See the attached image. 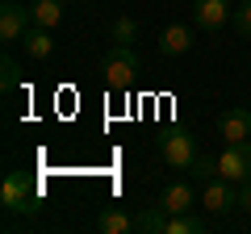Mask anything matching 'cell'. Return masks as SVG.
<instances>
[{
	"mask_svg": "<svg viewBox=\"0 0 251 234\" xmlns=\"http://www.w3.org/2000/svg\"><path fill=\"white\" fill-rule=\"evenodd\" d=\"M100 71H105V84H109L113 92H126L130 84L138 80L143 63H138L134 46H126V42H113V46H109V54L100 59Z\"/></svg>",
	"mask_w": 251,
	"mask_h": 234,
	"instance_id": "obj_1",
	"label": "cell"
},
{
	"mask_svg": "<svg viewBox=\"0 0 251 234\" xmlns=\"http://www.w3.org/2000/svg\"><path fill=\"white\" fill-rule=\"evenodd\" d=\"M0 205L9 213H34L38 209V184L29 180L25 171H9L0 184Z\"/></svg>",
	"mask_w": 251,
	"mask_h": 234,
	"instance_id": "obj_2",
	"label": "cell"
},
{
	"mask_svg": "<svg viewBox=\"0 0 251 234\" xmlns=\"http://www.w3.org/2000/svg\"><path fill=\"white\" fill-rule=\"evenodd\" d=\"M197 155H201L197 142H193V134H184V130H168V134L159 138V159L168 163L172 171H188Z\"/></svg>",
	"mask_w": 251,
	"mask_h": 234,
	"instance_id": "obj_3",
	"label": "cell"
},
{
	"mask_svg": "<svg viewBox=\"0 0 251 234\" xmlns=\"http://www.w3.org/2000/svg\"><path fill=\"white\" fill-rule=\"evenodd\" d=\"M218 171L230 184H247L251 180V138L247 142H226V151L218 155Z\"/></svg>",
	"mask_w": 251,
	"mask_h": 234,
	"instance_id": "obj_4",
	"label": "cell"
},
{
	"mask_svg": "<svg viewBox=\"0 0 251 234\" xmlns=\"http://www.w3.org/2000/svg\"><path fill=\"white\" fill-rule=\"evenodd\" d=\"M34 25V13L25 9V4H17V0H4L0 4V42L4 46H13V42H21V34Z\"/></svg>",
	"mask_w": 251,
	"mask_h": 234,
	"instance_id": "obj_5",
	"label": "cell"
},
{
	"mask_svg": "<svg viewBox=\"0 0 251 234\" xmlns=\"http://www.w3.org/2000/svg\"><path fill=\"white\" fill-rule=\"evenodd\" d=\"M201 205H205L209 213H230V209L239 205V192L230 188L226 176H214V180L205 184V192H201Z\"/></svg>",
	"mask_w": 251,
	"mask_h": 234,
	"instance_id": "obj_6",
	"label": "cell"
},
{
	"mask_svg": "<svg viewBox=\"0 0 251 234\" xmlns=\"http://www.w3.org/2000/svg\"><path fill=\"white\" fill-rule=\"evenodd\" d=\"M226 17H230L226 0H193V21H197V29H205V34H218V29L226 25Z\"/></svg>",
	"mask_w": 251,
	"mask_h": 234,
	"instance_id": "obj_7",
	"label": "cell"
},
{
	"mask_svg": "<svg viewBox=\"0 0 251 234\" xmlns=\"http://www.w3.org/2000/svg\"><path fill=\"white\" fill-rule=\"evenodd\" d=\"M218 134L226 142H247L251 138V109H226L218 117Z\"/></svg>",
	"mask_w": 251,
	"mask_h": 234,
	"instance_id": "obj_8",
	"label": "cell"
},
{
	"mask_svg": "<svg viewBox=\"0 0 251 234\" xmlns=\"http://www.w3.org/2000/svg\"><path fill=\"white\" fill-rule=\"evenodd\" d=\"M159 205L168 209V213H188V209L197 205V192H193V184H184V180H172L168 188L159 192Z\"/></svg>",
	"mask_w": 251,
	"mask_h": 234,
	"instance_id": "obj_9",
	"label": "cell"
},
{
	"mask_svg": "<svg viewBox=\"0 0 251 234\" xmlns=\"http://www.w3.org/2000/svg\"><path fill=\"white\" fill-rule=\"evenodd\" d=\"M155 42H159V54H172V59H176V54L193 50V29H188V25H180V21H172V25L163 29V34L155 38Z\"/></svg>",
	"mask_w": 251,
	"mask_h": 234,
	"instance_id": "obj_10",
	"label": "cell"
},
{
	"mask_svg": "<svg viewBox=\"0 0 251 234\" xmlns=\"http://www.w3.org/2000/svg\"><path fill=\"white\" fill-rule=\"evenodd\" d=\"M21 42H25L29 59H50V50H54V38H50V29H46V25H29L25 34H21Z\"/></svg>",
	"mask_w": 251,
	"mask_h": 234,
	"instance_id": "obj_11",
	"label": "cell"
},
{
	"mask_svg": "<svg viewBox=\"0 0 251 234\" xmlns=\"http://www.w3.org/2000/svg\"><path fill=\"white\" fill-rule=\"evenodd\" d=\"M168 222H172V213L163 205H147L143 213L134 217V230H143V234H168Z\"/></svg>",
	"mask_w": 251,
	"mask_h": 234,
	"instance_id": "obj_12",
	"label": "cell"
},
{
	"mask_svg": "<svg viewBox=\"0 0 251 234\" xmlns=\"http://www.w3.org/2000/svg\"><path fill=\"white\" fill-rule=\"evenodd\" d=\"M134 230V217L122 213V209H100L97 213V234H130Z\"/></svg>",
	"mask_w": 251,
	"mask_h": 234,
	"instance_id": "obj_13",
	"label": "cell"
},
{
	"mask_svg": "<svg viewBox=\"0 0 251 234\" xmlns=\"http://www.w3.org/2000/svg\"><path fill=\"white\" fill-rule=\"evenodd\" d=\"M29 13H34V25H46V29H54L63 21V4L59 0H34Z\"/></svg>",
	"mask_w": 251,
	"mask_h": 234,
	"instance_id": "obj_14",
	"label": "cell"
},
{
	"mask_svg": "<svg viewBox=\"0 0 251 234\" xmlns=\"http://www.w3.org/2000/svg\"><path fill=\"white\" fill-rule=\"evenodd\" d=\"M205 230V217H197L193 209L188 213H172V222H168V234H201Z\"/></svg>",
	"mask_w": 251,
	"mask_h": 234,
	"instance_id": "obj_15",
	"label": "cell"
},
{
	"mask_svg": "<svg viewBox=\"0 0 251 234\" xmlns=\"http://www.w3.org/2000/svg\"><path fill=\"white\" fill-rule=\"evenodd\" d=\"M188 171H193V184H209L214 176H222V171H218V159H209V155H197Z\"/></svg>",
	"mask_w": 251,
	"mask_h": 234,
	"instance_id": "obj_16",
	"label": "cell"
},
{
	"mask_svg": "<svg viewBox=\"0 0 251 234\" xmlns=\"http://www.w3.org/2000/svg\"><path fill=\"white\" fill-rule=\"evenodd\" d=\"M109 38H113V42L134 46V38H138V21H134V17H117V21H113V29H109Z\"/></svg>",
	"mask_w": 251,
	"mask_h": 234,
	"instance_id": "obj_17",
	"label": "cell"
},
{
	"mask_svg": "<svg viewBox=\"0 0 251 234\" xmlns=\"http://www.w3.org/2000/svg\"><path fill=\"white\" fill-rule=\"evenodd\" d=\"M17 84H21V63L4 54V63H0V88H4V92H13Z\"/></svg>",
	"mask_w": 251,
	"mask_h": 234,
	"instance_id": "obj_18",
	"label": "cell"
},
{
	"mask_svg": "<svg viewBox=\"0 0 251 234\" xmlns=\"http://www.w3.org/2000/svg\"><path fill=\"white\" fill-rule=\"evenodd\" d=\"M230 25H234V29H239V34H243V38H251V0H243L239 9H234V13H230Z\"/></svg>",
	"mask_w": 251,
	"mask_h": 234,
	"instance_id": "obj_19",
	"label": "cell"
},
{
	"mask_svg": "<svg viewBox=\"0 0 251 234\" xmlns=\"http://www.w3.org/2000/svg\"><path fill=\"white\" fill-rule=\"evenodd\" d=\"M239 209H247V213H251V180L243 184V192H239Z\"/></svg>",
	"mask_w": 251,
	"mask_h": 234,
	"instance_id": "obj_20",
	"label": "cell"
},
{
	"mask_svg": "<svg viewBox=\"0 0 251 234\" xmlns=\"http://www.w3.org/2000/svg\"><path fill=\"white\" fill-rule=\"evenodd\" d=\"M63 4H72V0H63Z\"/></svg>",
	"mask_w": 251,
	"mask_h": 234,
	"instance_id": "obj_21",
	"label": "cell"
}]
</instances>
